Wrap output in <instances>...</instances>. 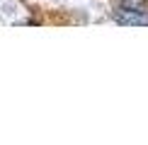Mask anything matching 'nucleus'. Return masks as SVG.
<instances>
[{
  "label": "nucleus",
  "instance_id": "obj_1",
  "mask_svg": "<svg viewBox=\"0 0 148 145\" xmlns=\"http://www.w3.org/2000/svg\"><path fill=\"white\" fill-rule=\"evenodd\" d=\"M116 22L121 24H148V15L143 10H116Z\"/></svg>",
  "mask_w": 148,
  "mask_h": 145
}]
</instances>
